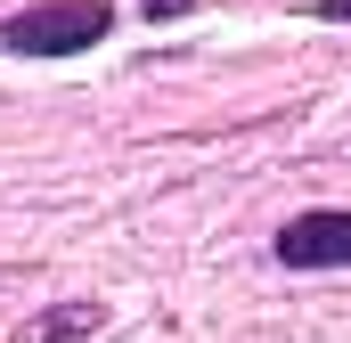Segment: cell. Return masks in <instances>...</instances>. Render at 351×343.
<instances>
[{"mask_svg":"<svg viewBox=\"0 0 351 343\" xmlns=\"http://www.w3.org/2000/svg\"><path fill=\"white\" fill-rule=\"evenodd\" d=\"M106 25H114V8H106V0H49V8L8 16V25H0V41H8V49H25V58H66V49L106 41Z\"/></svg>","mask_w":351,"mask_h":343,"instance_id":"obj_1","label":"cell"},{"mask_svg":"<svg viewBox=\"0 0 351 343\" xmlns=\"http://www.w3.org/2000/svg\"><path fill=\"white\" fill-rule=\"evenodd\" d=\"M278 261H302V270L351 261V213H302V221H286L278 229Z\"/></svg>","mask_w":351,"mask_h":343,"instance_id":"obj_2","label":"cell"},{"mask_svg":"<svg viewBox=\"0 0 351 343\" xmlns=\"http://www.w3.org/2000/svg\"><path fill=\"white\" fill-rule=\"evenodd\" d=\"M319 16H335V25H351V0H319Z\"/></svg>","mask_w":351,"mask_h":343,"instance_id":"obj_3","label":"cell"}]
</instances>
